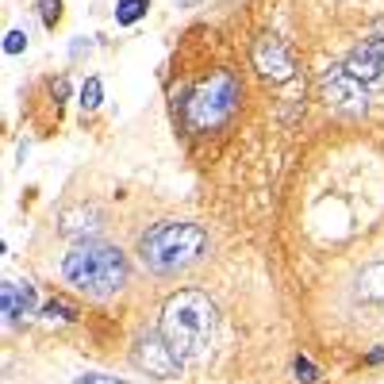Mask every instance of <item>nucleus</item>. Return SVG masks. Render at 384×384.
Segmentation results:
<instances>
[{"label":"nucleus","mask_w":384,"mask_h":384,"mask_svg":"<svg viewBox=\"0 0 384 384\" xmlns=\"http://www.w3.org/2000/svg\"><path fill=\"white\" fill-rule=\"evenodd\" d=\"M27 50V35L16 27V31H8L4 35V54H23Z\"/></svg>","instance_id":"nucleus-16"},{"label":"nucleus","mask_w":384,"mask_h":384,"mask_svg":"<svg viewBox=\"0 0 384 384\" xmlns=\"http://www.w3.org/2000/svg\"><path fill=\"white\" fill-rule=\"evenodd\" d=\"M238 77L231 70H215L200 81L189 100H185V116H189L192 131H215L223 127L238 108Z\"/></svg>","instance_id":"nucleus-4"},{"label":"nucleus","mask_w":384,"mask_h":384,"mask_svg":"<svg viewBox=\"0 0 384 384\" xmlns=\"http://www.w3.org/2000/svg\"><path fill=\"white\" fill-rule=\"evenodd\" d=\"M162 339L181 361H204L215 342V304L196 288L173 292L162 307Z\"/></svg>","instance_id":"nucleus-1"},{"label":"nucleus","mask_w":384,"mask_h":384,"mask_svg":"<svg viewBox=\"0 0 384 384\" xmlns=\"http://www.w3.org/2000/svg\"><path fill=\"white\" fill-rule=\"evenodd\" d=\"M62 273L73 288L89 296H111L127 285V258L119 246L108 242H77V246L65 254Z\"/></svg>","instance_id":"nucleus-2"},{"label":"nucleus","mask_w":384,"mask_h":384,"mask_svg":"<svg viewBox=\"0 0 384 384\" xmlns=\"http://www.w3.org/2000/svg\"><path fill=\"white\" fill-rule=\"evenodd\" d=\"M135 365L146 369V377H158V380H173L181 373V358L170 350V342L162 339V331H146L143 339L135 342Z\"/></svg>","instance_id":"nucleus-6"},{"label":"nucleus","mask_w":384,"mask_h":384,"mask_svg":"<svg viewBox=\"0 0 384 384\" xmlns=\"http://www.w3.org/2000/svg\"><path fill=\"white\" fill-rule=\"evenodd\" d=\"M254 65H258L261 77H269V81H292V73H296L292 50H288L280 39H273V35L258 39V46H254Z\"/></svg>","instance_id":"nucleus-8"},{"label":"nucleus","mask_w":384,"mask_h":384,"mask_svg":"<svg viewBox=\"0 0 384 384\" xmlns=\"http://www.w3.org/2000/svg\"><path fill=\"white\" fill-rule=\"evenodd\" d=\"M323 97L331 108H342V111H361L365 100H369V92H365L358 81L350 77V73L342 70V65H331V70L323 73Z\"/></svg>","instance_id":"nucleus-7"},{"label":"nucleus","mask_w":384,"mask_h":384,"mask_svg":"<svg viewBox=\"0 0 384 384\" xmlns=\"http://www.w3.org/2000/svg\"><path fill=\"white\" fill-rule=\"evenodd\" d=\"M358 292H361L365 300H384V261L369 265V269L358 277Z\"/></svg>","instance_id":"nucleus-10"},{"label":"nucleus","mask_w":384,"mask_h":384,"mask_svg":"<svg viewBox=\"0 0 384 384\" xmlns=\"http://www.w3.org/2000/svg\"><path fill=\"white\" fill-rule=\"evenodd\" d=\"M39 16H43L46 27H54V23L62 20V0H43V4H39Z\"/></svg>","instance_id":"nucleus-15"},{"label":"nucleus","mask_w":384,"mask_h":384,"mask_svg":"<svg viewBox=\"0 0 384 384\" xmlns=\"http://www.w3.org/2000/svg\"><path fill=\"white\" fill-rule=\"evenodd\" d=\"M146 0H119L116 4V23H124V27H131V23H138L146 16Z\"/></svg>","instance_id":"nucleus-11"},{"label":"nucleus","mask_w":384,"mask_h":384,"mask_svg":"<svg viewBox=\"0 0 384 384\" xmlns=\"http://www.w3.org/2000/svg\"><path fill=\"white\" fill-rule=\"evenodd\" d=\"M100 100H104V85H100V77H89L81 85V108L92 111V108H100Z\"/></svg>","instance_id":"nucleus-12"},{"label":"nucleus","mask_w":384,"mask_h":384,"mask_svg":"<svg viewBox=\"0 0 384 384\" xmlns=\"http://www.w3.org/2000/svg\"><path fill=\"white\" fill-rule=\"evenodd\" d=\"M77 384H124V380H116V377H100V373H85Z\"/></svg>","instance_id":"nucleus-17"},{"label":"nucleus","mask_w":384,"mask_h":384,"mask_svg":"<svg viewBox=\"0 0 384 384\" xmlns=\"http://www.w3.org/2000/svg\"><path fill=\"white\" fill-rule=\"evenodd\" d=\"M342 70L350 73V77L358 81L365 92H369V97L384 92V35H377V39H365L358 50L342 62Z\"/></svg>","instance_id":"nucleus-5"},{"label":"nucleus","mask_w":384,"mask_h":384,"mask_svg":"<svg viewBox=\"0 0 384 384\" xmlns=\"http://www.w3.org/2000/svg\"><path fill=\"white\" fill-rule=\"evenodd\" d=\"M208 250V235L196 223H158L138 238V258L154 273H173V269L192 265Z\"/></svg>","instance_id":"nucleus-3"},{"label":"nucleus","mask_w":384,"mask_h":384,"mask_svg":"<svg viewBox=\"0 0 384 384\" xmlns=\"http://www.w3.org/2000/svg\"><path fill=\"white\" fill-rule=\"evenodd\" d=\"M365 361H369V365H380V361H384V350H373V353H369V358H365Z\"/></svg>","instance_id":"nucleus-18"},{"label":"nucleus","mask_w":384,"mask_h":384,"mask_svg":"<svg viewBox=\"0 0 384 384\" xmlns=\"http://www.w3.org/2000/svg\"><path fill=\"white\" fill-rule=\"evenodd\" d=\"M292 373H296V380H300V384H315V380H319V369H315V365L307 361L304 353H300V358L292 361Z\"/></svg>","instance_id":"nucleus-13"},{"label":"nucleus","mask_w":384,"mask_h":384,"mask_svg":"<svg viewBox=\"0 0 384 384\" xmlns=\"http://www.w3.org/2000/svg\"><path fill=\"white\" fill-rule=\"evenodd\" d=\"M181 4H196V0H181Z\"/></svg>","instance_id":"nucleus-19"},{"label":"nucleus","mask_w":384,"mask_h":384,"mask_svg":"<svg viewBox=\"0 0 384 384\" xmlns=\"http://www.w3.org/2000/svg\"><path fill=\"white\" fill-rule=\"evenodd\" d=\"M46 319H77V312H73L70 304H62V300H50V304L43 307Z\"/></svg>","instance_id":"nucleus-14"},{"label":"nucleus","mask_w":384,"mask_h":384,"mask_svg":"<svg viewBox=\"0 0 384 384\" xmlns=\"http://www.w3.org/2000/svg\"><path fill=\"white\" fill-rule=\"evenodd\" d=\"M0 312H4L8 323H16L20 315L35 312V285L31 280H4L0 288Z\"/></svg>","instance_id":"nucleus-9"}]
</instances>
